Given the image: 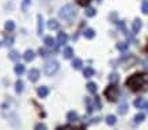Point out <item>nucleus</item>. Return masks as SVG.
Wrapping results in <instances>:
<instances>
[{
	"mask_svg": "<svg viewBox=\"0 0 148 130\" xmlns=\"http://www.w3.org/2000/svg\"><path fill=\"white\" fill-rule=\"evenodd\" d=\"M4 45H6V46H11V45H12L14 43V38L12 37H7L6 39H4Z\"/></svg>",
	"mask_w": 148,
	"mask_h": 130,
	"instance_id": "32",
	"label": "nucleus"
},
{
	"mask_svg": "<svg viewBox=\"0 0 148 130\" xmlns=\"http://www.w3.org/2000/svg\"><path fill=\"white\" fill-rule=\"evenodd\" d=\"M42 26H43L42 16H41V15H38V34H39V35L42 34Z\"/></svg>",
	"mask_w": 148,
	"mask_h": 130,
	"instance_id": "26",
	"label": "nucleus"
},
{
	"mask_svg": "<svg viewBox=\"0 0 148 130\" xmlns=\"http://www.w3.org/2000/svg\"><path fill=\"white\" fill-rule=\"evenodd\" d=\"M67 119L69 121V122H76V121L79 119V115H78V112L69 111V112L67 114Z\"/></svg>",
	"mask_w": 148,
	"mask_h": 130,
	"instance_id": "10",
	"label": "nucleus"
},
{
	"mask_svg": "<svg viewBox=\"0 0 148 130\" xmlns=\"http://www.w3.org/2000/svg\"><path fill=\"white\" fill-rule=\"evenodd\" d=\"M39 79V71L36 68H33L29 71V80L30 81H37Z\"/></svg>",
	"mask_w": 148,
	"mask_h": 130,
	"instance_id": "6",
	"label": "nucleus"
},
{
	"mask_svg": "<svg viewBox=\"0 0 148 130\" xmlns=\"http://www.w3.org/2000/svg\"><path fill=\"white\" fill-rule=\"evenodd\" d=\"M39 53H41V56H48V52H46V50L45 49H39Z\"/></svg>",
	"mask_w": 148,
	"mask_h": 130,
	"instance_id": "38",
	"label": "nucleus"
},
{
	"mask_svg": "<svg viewBox=\"0 0 148 130\" xmlns=\"http://www.w3.org/2000/svg\"><path fill=\"white\" fill-rule=\"evenodd\" d=\"M105 96L110 102H116L118 99V96H120V89L116 86H109L105 89Z\"/></svg>",
	"mask_w": 148,
	"mask_h": 130,
	"instance_id": "4",
	"label": "nucleus"
},
{
	"mask_svg": "<svg viewBox=\"0 0 148 130\" xmlns=\"http://www.w3.org/2000/svg\"><path fill=\"white\" fill-rule=\"evenodd\" d=\"M94 102H95V108H97V110H101V108H102V102L99 99V96H97V98L94 99Z\"/></svg>",
	"mask_w": 148,
	"mask_h": 130,
	"instance_id": "29",
	"label": "nucleus"
},
{
	"mask_svg": "<svg viewBox=\"0 0 148 130\" xmlns=\"http://www.w3.org/2000/svg\"><path fill=\"white\" fill-rule=\"evenodd\" d=\"M59 67H60L59 62L55 61V60H50V61H48L43 65V72H45L46 76H53L59 71Z\"/></svg>",
	"mask_w": 148,
	"mask_h": 130,
	"instance_id": "3",
	"label": "nucleus"
},
{
	"mask_svg": "<svg viewBox=\"0 0 148 130\" xmlns=\"http://www.w3.org/2000/svg\"><path fill=\"white\" fill-rule=\"evenodd\" d=\"M128 48H129V43L128 42H118L117 43V49L120 50V52H126Z\"/></svg>",
	"mask_w": 148,
	"mask_h": 130,
	"instance_id": "17",
	"label": "nucleus"
},
{
	"mask_svg": "<svg viewBox=\"0 0 148 130\" xmlns=\"http://www.w3.org/2000/svg\"><path fill=\"white\" fill-rule=\"evenodd\" d=\"M95 14H97V11H95V8H93V7H88V8L86 10V15L88 16V18L95 16Z\"/></svg>",
	"mask_w": 148,
	"mask_h": 130,
	"instance_id": "25",
	"label": "nucleus"
},
{
	"mask_svg": "<svg viewBox=\"0 0 148 130\" xmlns=\"http://www.w3.org/2000/svg\"><path fill=\"white\" fill-rule=\"evenodd\" d=\"M144 68L148 69V60H145V61H144Z\"/></svg>",
	"mask_w": 148,
	"mask_h": 130,
	"instance_id": "39",
	"label": "nucleus"
},
{
	"mask_svg": "<svg viewBox=\"0 0 148 130\" xmlns=\"http://www.w3.org/2000/svg\"><path fill=\"white\" fill-rule=\"evenodd\" d=\"M78 1V4H80V6H87L91 0H76Z\"/></svg>",
	"mask_w": 148,
	"mask_h": 130,
	"instance_id": "35",
	"label": "nucleus"
},
{
	"mask_svg": "<svg viewBox=\"0 0 148 130\" xmlns=\"http://www.w3.org/2000/svg\"><path fill=\"white\" fill-rule=\"evenodd\" d=\"M144 119H145V115H144L143 112H140V114H137V115L135 117V122L136 123H140V122H143Z\"/></svg>",
	"mask_w": 148,
	"mask_h": 130,
	"instance_id": "27",
	"label": "nucleus"
},
{
	"mask_svg": "<svg viewBox=\"0 0 148 130\" xmlns=\"http://www.w3.org/2000/svg\"><path fill=\"white\" fill-rule=\"evenodd\" d=\"M4 29L7 31H12L15 29V23H14L12 20H7L6 23H4Z\"/></svg>",
	"mask_w": 148,
	"mask_h": 130,
	"instance_id": "21",
	"label": "nucleus"
},
{
	"mask_svg": "<svg viewBox=\"0 0 148 130\" xmlns=\"http://www.w3.org/2000/svg\"><path fill=\"white\" fill-rule=\"evenodd\" d=\"M148 86V74L147 73H136L128 77L126 87H129L132 91H140L144 87Z\"/></svg>",
	"mask_w": 148,
	"mask_h": 130,
	"instance_id": "1",
	"label": "nucleus"
},
{
	"mask_svg": "<svg viewBox=\"0 0 148 130\" xmlns=\"http://www.w3.org/2000/svg\"><path fill=\"white\" fill-rule=\"evenodd\" d=\"M64 57H65V58H72V57H74V49H72L71 46H67V48L64 49Z\"/></svg>",
	"mask_w": 148,
	"mask_h": 130,
	"instance_id": "14",
	"label": "nucleus"
},
{
	"mask_svg": "<svg viewBox=\"0 0 148 130\" xmlns=\"http://www.w3.org/2000/svg\"><path fill=\"white\" fill-rule=\"evenodd\" d=\"M19 53L18 52H15V50H14V52H10V58H11V60H14V61H16V60H18L19 58Z\"/></svg>",
	"mask_w": 148,
	"mask_h": 130,
	"instance_id": "28",
	"label": "nucleus"
},
{
	"mask_svg": "<svg viewBox=\"0 0 148 130\" xmlns=\"http://www.w3.org/2000/svg\"><path fill=\"white\" fill-rule=\"evenodd\" d=\"M48 27L50 30H56V29H59V22L56 19H50V20H48Z\"/></svg>",
	"mask_w": 148,
	"mask_h": 130,
	"instance_id": "16",
	"label": "nucleus"
},
{
	"mask_svg": "<svg viewBox=\"0 0 148 130\" xmlns=\"http://www.w3.org/2000/svg\"><path fill=\"white\" fill-rule=\"evenodd\" d=\"M141 11L144 14H148V0H144L141 4Z\"/></svg>",
	"mask_w": 148,
	"mask_h": 130,
	"instance_id": "31",
	"label": "nucleus"
},
{
	"mask_svg": "<svg viewBox=\"0 0 148 130\" xmlns=\"http://www.w3.org/2000/svg\"><path fill=\"white\" fill-rule=\"evenodd\" d=\"M30 3H31V0H23V1H22V8L26 10L27 6H30Z\"/></svg>",
	"mask_w": 148,
	"mask_h": 130,
	"instance_id": "34",
	"label": "nucleus"
},
{
	"mask_svg": "<svg viewBox=\"0 0 148 130\" xmlns=\"http://www.w3.org/2000/svg\"><path fill=\"white\" fill-rule=\"evenodd\" d=\"M116 122H117V119H116V117H114V115H107V117H106V123L109 125V126L116 125Z\"/></svg>",
	"mask_w": 148,
	"mask_h": 130,
	"instance_id": "22",
	"label": "nucleus"
},
{
	"mask_svg": "<svg viewBox=\"0 0 148 130\" xmlns=\"http://www.w3.org/2000/svg\"><path fill=\"white\" fill-rule=\"evenodd\" d=\"M141 26H143V23H141V20L140 19H135L133 20V23H132V31L133 33H139V31L141 30Z\"/></svg>",
	"mask_w": 148,
	"mask_h": 130,
	"instance_id": "8",
	"label": "nucleus"
},
{
	"mask_svg": "<svg viewBox=\"0 0 148 130\" xmlns=\"http://www.w3.org/2000/svg\"><path fill=\"white\" fill-rule=\"evenodd\" d=\"M109 79H110V81L113 83V84H116V83L118 81V74H117V73H111Z\"/></svg>",
	"mask_w": 148,
	"mask_h": 130,
	"instance_id": "33",
	"label": "nucleus"
},
{
	"mask_svg": "<svg viewBox=\"0 0 148 130\" xmlns=\"http://www.w3.org/2000/svg\"><path fill=\"white\" fill-rule=\"evenodd\" d=\"M144 108H147V111H148V102L145 103V106H144Z\"/></svg>",
	"mask_w": 148,
	"mask_h": 130,
	"instance_id": "40",
	"label": "nucleus"
},
{
	"mask_svg": "<svg viewBox=\"0 0 148 130\" xmlns=\"http://www.w3.org/2000/svg\"><path fill=\"white\" fill-rule=\"evenodd\" d=\"M14 71H15V73L16 74H23L25 73V71H26V68H25L23 64H16L15 68H14Z\"/></svg>",
	"mask_w": 148,
	"mask_h": 130,
	"instance_id": "13",
	"label": "nucleus"
},
{
	"mask_svg": "<svg viewBox=\"0 0 148 130\" xmlns=\"http://www.w3.org/2000/svg\"><path fill=\"white\" fill-rule=\"evenodd\" d=\"M87 89H88L91 93H95V92H97V89H98V87H97L95 83L91 81V83H88V84H87Z\"/></svg>",
	"mask_w": 148,
	"mask_h": 130,
	"instance_id": "23",
	"label": "nucleus"
},
{
	"mask_svg": "<svg viewBox=\"0 0 148 130\" xmlns=\"http://www.w3.org/2000/svg\"><path fill=\"white\" fill-rule=\"evenodd\" d=\"M0 45H1V43H0Z\"/></svg>",
	"mask_w": 148,
	"mask_h": 130,
	"instance_id": "41",
	"label": "nucleus"
},
{
	"mask_svg": "<svg viewBox=\"0 0 148 130\" xmlns=\"http://www.w3.org/2000/svg\"><path fill=\"white\" fill-rule=\"evenodd\" d=\"M37 93L39 98H46L48 96V93H49V88L46 86H41L37 88Z\"/></svg>",
	"mask_w": 148,
	"mask_h": 130,
	"instance_id": "7",
	"label": "nucleus"
},
{
	"mask_svg": "<svg viewBox=\"0 0 148 130\" xmlns=\"http://www.w3.org/2000/svg\"><path fill=\"white\" fill-rule=\"evenodd\" d=\"M34 56H36V54H34V52H33V50H26L25 53H23V58H25V61H27V62H30V61H33V60H34Z\"/></svg>",
	"mask_w": 148,
	"mask_h": 130,
	"instance_id": "9",
	"label": "nucleus"
},
{
	"mask_svg": "<svg viewBox=\"0 0 148 130\" xmlns=\"http://www.w3.org/2000/svg\"><path fill=\"white\" fill-rule=\"evenodd\" d=\"M36 129H45L46 130V125H43V123H38V125H36Z\"/></svg>",
	"mask_w": 148,
	"mask_h": 130,
	"instance_id": "36",
	"label": "nucleus"
},
{
	"mask_svg": "<svg viewBox=\"0 0 148 130\" xmlns=\"http://www.w3.org/2000/svg\"><path fill=\"white\" fill-rule=\"evenodd\" d=\"M59 15H60V18H62V19L71 20V19H74L75 16H76V8H75V6H72V4H65L64 7L60 8Z\"/></svg>",
	"mask_w": 148,
	"mask_h": 130,
	"instance_id": "2",
	"label": "nucleus"
},
{
	"mask_svg": "<svg viewBox=\"0 0 148 130\" xmlns=\"http://www.w3.org/2000/svg\"><path fill=\"white\" fill-rule=\"evenodd\" d=\"M68 41V35L64 33V31H60L59 34H57V43H59V46H62V45H65Z\"/></svg>",
	"mask_w": 148,
	"mask_h": 130,
	"instance_id": "5",
	"label": "nucleus"
},
{
	"mask_svg": "<svg viewBox=\"0 0 148 130\" xmlns=\"http://www.w3.org/2000/svg\"><path fill=\"white\" fill-rule=\"evenodd\" d=\"M126 111H128V105H126V102H124V103H121L120 107H118V112H120V114H125Z\"/></svg>",
	"mask_w": 148,
	"mask_h": 130,
	"instance_id": "24",
	"label": "nucleus"
},
{
	"mask_svg": "<svg viewBox=\"0 0 148 130\" xmlns=\"http://www.w3.org/2000/svg\"><path fill=\"white\" fill-rule=\"evenodd\" d=\"M86 103H87V112H88V114H90V112H93L94 106L91 105V100H90V99H86Z\"/></svg>",
	"mask_w": 148,
	"mask_h": 130,
	"instance_id": "30",
	"label": "nucleus"
},
{
	"mask_svg": "<svg viewBox=\"0 0 148 130\" xmlns=\"http://www.w3.org/2000/svg\"><path fill=\"white\" fill-rule=\"evenodd\" d=\"M117 25L120 29H122V30H125V22H117Z\"/></svg>",
	"mask_w": 148,
	"mask_h": 130,
	"instance_id": "37",
	"label": "nucleus"
},
{
	"mask_svg": "<svg viewBox=\"0 0 148 130\" xmlns=\"http://www.w3.org/2000/svg\"><path fill=\"white\" fill-rule=\"evenodd\" d=\"M43 43H45L48 48H52V46H55V39L52 37H45L43 38Z\"/></svg>",
	"mask_w": 148,
	"mask_h": 130,
	"instance_id": "20",
	"label": "nucleus"
},
{
	"mask_svg": "<svg viewBox=\"0 0 148 130\" xmlns=\"http://www.w3.org/2000/svg\"><path fill=\"white\" fill-rule=\"evenodd\" d=\"M72 67L75 69H80L83 67V61H82L80 58H74V61H72Z\"/></svg>",
	"mask_w": 148,
	"mask_h": 130,
	"instance_id": "19",
	"label": "nucleus"
},
{
	"mask_svg": "<svg viewBox=\"0 0 148 130\" xmlns=\"http://www.w3.org/2000/svg\"><path fill=\"white\" fill-rule=\"evenodd\" d=\"M23 89H25V83H23V80H18L15 83V91L18 93H20Z\"/></svg>",
	"mask_w": 148,
	"mask_h": 130,
	"instance_id": "11",
	"label": "nucleus"
},
{
	"mask_svg": "<svg viewBox=\"0 0 148 130\" xmlns=\"http://www.w3.org/2000/svg\"><path fill=\"white\" fill-rule=\"evenodd\" d=\"M145 103H147V100L143 99V98H139V99H136L135 102H133L135 107H137V108H143V107L145 106Z\"/></svg>",
	"mask_w": 148,
	"mask_h": 130,
	"instance_id": "12",
	"label": "nucleus"
},
{
	"mask_svg": "<svg viewBox=\"0 0 148 130\" xmlns=\"http://www.w3.org/2000/svg\"><path fill=\"white\" fill-rule=\"evenodd\" d=\"M83 35H84L87 39H91V38L95 37V31H94L93 29H86L84 33H83Z\"/></svg>",
	"mask_w": 148,
	"mask_h": 130,
	"instance_id": "15",
	"label": "nucleus"
},
{
	"mask_svg": "<svg viewBox=\"0 0 148 130\" xmlns=\"http://www.w3.org/2000/svg\"><path fill=\"white\" fill-rule=\"evenodd\" d=\"M93 74H94V69L91 68V67H88V68H84V71H83V76H84V77L90 79Z\"/></svg>",
	"mask_w": 148,
	"mask_h": 130,
	"instance_id": "18",
	"label": "nucleus"
}]
</instances>
